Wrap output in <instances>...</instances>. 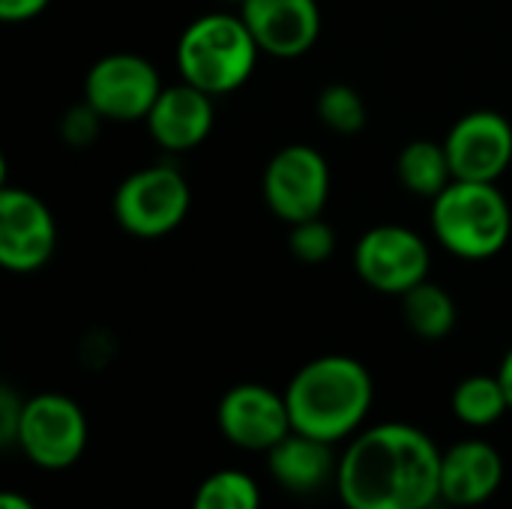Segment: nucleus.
<instances>
[{"label": "nucleus", "instance_id": "6ab92c4d", "mask_svg": "<svg viewBox=\"0 0 512 509\" xmlns=\"http://www.w3.org/2000/svg\"><path fill=\"white\" fill-rule=\"evenodd\" d=\"M450 408L465 426L489 429V426L501 423V417L510 411V402H507L504 384L495 372V375H471V378L459 381L450 396Z\"/></svg>", "mask_w": 512, "mask_h": 509}, {"label": "nucleus", "instance_id": "0eeeda50", "mask_svg": "<svg viewBox=\"0 0 512 509\" xmlns=\"http://www.w3.org/2000/svg\"><path fill=\"white\" fill-rule=\"evenodd\" d=\"M159 93L162 81L156 66L132 51L99 57L84 78V102L93 105L102 120L114 123L147 120Z\"/></svg>", "mask_w": 512, "mask_h": 509}, {"label": "nucleus", "instance_id": "a211bd4d", "mask_svg": "<svg viewBox=\"0 0 512 509\" xmlns=\"http://www.w3.org/2000/svg\"><path fill=\"white\" fill-rule=\"evenodd\" d=\"M402 315H405V324L411 327V333H417L420 339H429V342L447 339L459 321L456 300L447 294V288H441L429 279L420 282L417 288H411L408 294H402Z\"/></svg>", "mask_w": 512, "mask_h": 509}, {"label": "nucleus", "instance_id": "cd10ccee", "mask_svg": "<svg viewBox=\"0 0 512 509\" xmlns=\"http://www.w3.org/2000/svg\"><path fill=\"white\" fill-rule=\"evenodd\" d=\"M225 3H237V6H240V3H243V0H225Z\"/></svg>", "mask_w": 512, "mask_h": 509}, {"label": "nucleus", "instance_id": "412c9836", "mask_svg": "<svg viewBox=\"0 0 512 509\" xmlns=\"http://www.w3.org/2000/svg\"><path fill=\"white\" fill-rule=\"evenodd\" d=\"M318 117L339 135H357L366 126V102L348 84H327L318 96Z\"/></svg>", "mask_w": 512, "mask_h": 509}, {"label": "nucleus", "instance_id": "39448f33", "mask_svg": "<svg viewBox=\"0 0 512 509\" xmlns=\"http://www.w3.org/2000/svg\"><path fill=\"white\" fill-rule=\"evenodd\" d=\"M117 225L141 240L171 234L192 207V189L174 165H150L132 171L114 192Z\"/></svg>", "mask_w": 512, "mask_h": 509}, {"label": "nucleus", "instance_id": "4be33fe9", "mask_svg": "<svg viewBox=\"0 0 512 509\" xmlns=\"http://www.w3.org/2000/svg\"><path fill=\"white\" fill-rule=\"evenodd\" d=\"M288 228H291L288 246H291V252H294L297 261H303V264H324L333 255V249H336V231L321 216L294 222Z\"/></svg>", "mask_w": 512, "mask_h": 509}, {"label": "nucleus", "instance_id": "9d476101", "mask_svg": "<svg viewBox=\"0 0 512 509\" xmlns=\"http://www.w3.org/2000/svg\"><path fill=\"white\" fill-rule=\"evenodd\" d=\"M216 426L222 438L237 450L264 453V456L294 432L285 393H276L264 384L231 387L219 399Z\"/></svg>", "mask_w": 512, "mask_h": 509}, {"label": "nucleus", "instance_id": "f8f14e48", "mask_svg": "<svg viewBox=\"0 0 512 509\" xmlns=\"http://www.w3.org/2000/svg\"><path fill=\"white\" fill-rule=\"evenodd\" d=\"M453 177L498 183L512 162V126L498 111H471L444 138Z\"/></svg>", "mask_w": 512, "mask_h": 509}, {"label": "nucleus", "instance_id": "393cba45", "mask_svg": "<svg viewBox=\"0 0 512 509\" xmlns=\"http://www.w3.org/2000/svg\"><path fill=\"white\" fill-rule=\"evenodd\" d=\"M51 0H0V18L15 24V21H30L48 9Z\"/></svg>", "mask_w": 512, "mask_h": 509}, {"label": "nucleus", "instance_id": "a878e982", "mask_svg": "<svg viewBox=\"0 0 512 509\" xmlns=\"http://www.w3.org/2000/svg\"><path fill=\"white\" fill-rule=\"evenodd\" d=\"M498 378H501V384H504V393H507V402H510L512 411V348L504 354V360H501V366H498Z\"/></svg>", "mask_w": 512, "mask_h": 509}, {"label": "nucleus", "instance_id": "dca6fc26", "mask_svg": "<svg viewBox=\"0 0 512 509\" xmlns=\"http://www.w3.org/2000/svg\"><path fill=\"white\" fill-rule=\"evenodd\" d=\"M336 444L318 441L303 432H291L267 453L270 477L279 489L291 495H315L327 483H336L339 456L333 453Z\"/></svg>", "mask_w": 512, "mask_h": 509}, {"label": "nucleus", "instance_id": "bb28decb", "mask_svg": "<svg viewBox=\"0 0 512 509\" xmlns=\"http://www.w3.org/2000/svg\"><path fill=\"white\" fill-rule=\"evenodd\" d=\"M0 509H36L30 504V498L18 495V492H3L0 495Z\"/></svg>", "mask_w": 512, "mask_h": 509}, {"label": "nucleus", "instance_id": "2eb2a0df", "mask_svg": "<svg viewBox=\"0 0 512 509\" xmlns=\"http://www.w3.org/2000/svg\"><path fill=\"white\" fill-rule=\"evenodd\" d=\"M213 120V96L180 81L174 87H162L156 105L147 114V129L162 150L186 153L210 138Z\"/></svg>", "mask_w": 512, "mask_h": 509}, {"label": "nucleus", "instance_id": "f3484780", "mask_svg": "<svg viewBox=\"0 0 512 509\" xmlns=\"http://www.w3.org/2000/svg\"><path fill=\"white\" fill-rule=\"evenodd\" d=\"M396 174L405 189H411L414 195L429 198V201H435L456 180L444 141L438 144L429 138H417L402 147V153L396 159Z\"/></svg>", "mask_w": 512, "mask_h": 509}, {"label": "nucleus", "instance_id": "f257e3e1", "mask_svg": "<svg viewBox=\"0 0 512 509\" xmlns=\"http://www.w3.org/2000/svg\"><path fill=\"white\" fill-rule=\"evenodd\" d=\"M336 495L345 509H432L441 501V450L411 423L360 429L339 453Z\"/></svg>", "mask_w": 512, "mask_h": 509}, {"label": "nucleus", "instance_id": "9b49d317", "mask_svg": "<svg viewBox=\"0 0 512 509\" xmlns=\"http://www.w3.org/2000/svg\"><path fill=\"white\" fill-rule=\"evenodd\" d=\"M57 246V225L48 204L15 186L0 189V267L9 273L42 270Z\"/></svg>", "mask_w": 512, "mask_h": 509}, {"label": "nucleus", "instance_id": "20e7f679", "mask_svg": "<svg viewBox=\"0 0 512 509\" xmlns=\"http://www.w3.org/2000/svg\"><path fill=\"white\" fill-rule=\"evenodd\" d=\"M435 240L456 258H495L512 234V210L498 183L453 180L432 201Z\"/></svg>", "mask_w": 512, "mask_h": 509}, {"label": "nucleus", "instance_id": "7ed1b4c3", "mask_svg": "<svg viewBox=\"0 0 512 509\" xmlns=\"http://www.w3.org/2000/svg\"><path fill=\"white\" fill-rule=\"evenodd\" d=\"M258 42L237 12H207L177 39V72L186 84L216 96L240 90L258 63Z\"/></svg>", "mask_w": 512, "mask_h": 509}, {"label": "nucleus", "instance_id": "aec40b11", "mask_svg": "<svg viewBox=\"0 0 512 509\" xmlns=\"http://www.w3.org/2000/svg\"><path fill=\"white\" fill-rule=\"evenodd\" d=\"M264 498L246 471L222 468L201 480V486L192 495V509H261Z\"/></svg>", "mask_w": 512, "mask_h": 509}, {"label": "nucleus", "instance_id": "f03ea898", "mask_svg": "<svg viewBox=\"0 0 512 509\" xmlns=\"http://www.w3.org/2000/svg\"><path fill=\"white\" fill-rule=\"evenodd\" d=\"M285 402L294 432L342 444L363 429L375 402V384L360 360L324 354L294 372Z\"/></svg>", "mask_w": 512, "mask_h": 509}, {"label": "nucleus", "instance_id": "423d86ee", "mask_svg": "<svg viewBox=\"0 0 512 509\" xmlns=\"http://www.w3.org/2000/svg\"><path fill=\"white\" fill-rule=\"evenodd\" d=\"M87 417L63 393H36L24 399L15 447L42 471H66L87 450Z\"/></svg>", "mask_w": 512, "mask_h": 509}, {"label": "nucleus", "instance_id": "1a4fd4ad", "mask_svg": "<svg viewBox=\"0 0 512 509\" xmlns=\"http://www.w3.org/2000/svg\"><path fill=\"white\" fill-rule=\"evenodd\" d=\"M327 195L330 165L309 144L282 147L264 168V201L288 225L321 216Z\"/></svg>", "mask_w": 512, "mask_h": 509}, {"label": "nucleus", "instance_id": "5701e85b", "mask_svg": "<svg viewBox=\"0 0 512 509\" xmlns=\"http://www.w3.org/2000/svg\"><path fill=\"white\" fill-rule=\"evenodd\" d=\"M99 123H102L99 111L93 105L81 102V105H75V108H69L63 114L60 135H63V141L69 147H90L99 138Z\"/></svg>", "mask_w": 512, "mask_h": 509}, {"label": "nucleus", "instance_id": "ddd939ff", "mask_svg": "<svg viewBox=\"0 0 512 509\" xmlns=\"http://www.w3.org/2000/svg\"><path fill=\"white\" fill-rule=\"evenodd\" d=\"M240 15L261 54L279 60L303 57L321 36L318 0H243Z\"/></svg>", "mask_w": 512, "mask_h": 509}, {"label": "nucleus", "instance_id": "b1692460", "mask_svg": "<svg viewBox=\"0 0 512 509\" xmlns=\"http://www.w3.org/2000/svg\"><path fill=\"white\" fill-rule=\"evenodd\" d=\"M21 414H24V399L12 387H0V444L6 450H12L18 441Z\"/></svg>", "mask_w": 512, "mask_h": 509}, {"label": "nucleus", "instance_id": "4468645a", "mask_svg": "<svg viewBox=\"0 0 512 509\" xmlns=\"http://www.w3.org/2000/svg\"><path fill=\"white\" fill-rule=\"evenodd\" d=\"M504 483V456L483 438H465L441 450V501L447 507H480Z\"/></svg>", "mask_w": 512, "mask_h": 509}, {"label": "nucleus", "instance_id": "6e6552de", "mask_svg": "<svg viewBox=\"0 0 512 509\" xmlns=\"http://www.w3.org/2000/svg\"><path fill=\"white\" fill-rule=\"evenodd\" d=\"M429 264H432L429 243L405 225L369 228L354 249L357 276L369 288L393 297H402L420 282H426Z\"/></svg>", "mask_w": 512, "mask_h": 509}]
</instances>
